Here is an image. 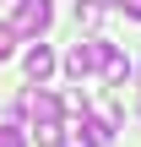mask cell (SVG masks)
<instances>
[{"mask_svg": "<svg viewBox=\"0 0 141 147\" xmlns=\"http://www.w3.org/2000/svg\"><path fill=\"white\" fill-rule=\"evenodd\" d=\"M82 147H109L114 142V115H82Z\"/></svg>", "mask_w": 141, "mask_h": 147, "instance_id": "cell-3", "label": "cell"}, {"mask_svg": "<svg viewBox=\"0 0 141 147\" xmlns=\"http://www.w3.org/2000/svg\"><path fill=\"white\" fill-rule=\"evenodd\" d=\"M49 22H54V0H16V16H11L16 38H43Z\"/></svg>", "mask_w": 141, "mask_h": 147, "instance_id": "cell-2", "label": "cell"}, {"mask_svg": "<svg viewBox=\"0 0 141 147\" xmlns=\"http://www.w3.org/2000/svg\"><path fill=\"white\" fill-rule=\"evenodd\" d=\"M109 55H114V44H109V38H76V44H71V55H65V71L82 82V76L103 71V65H109Z\"/></svg>", "mask_w": 141, "mask_h": 147, "instance_id": "cell-1", "label": "cell"}, {"mask_svg": "<svg viewBox=\"0 0 141 147\" xmlns=\"http://www.w3.org/2000/svg\"><path fill=\"white\" fill-rule=\"evenodd\" d=\"M0 147H27V131L22 125H0Z\"/></svg>", "mask_w": 141, "mask_h": 147, "instance_id": "cell-8", "label": "cell"}, {"mask_svg": "<svg viewBox=\"0 0 141 147\" xmlns=\"http://www.w3.org/2000/svg\"><path fill=\"white\" fill-rule=\"evenodd\" d=\"M114 5H120L125 16H136V22H141V0H114Z\"/></svg>", "mask_w": 141, "mask_h": 147, "instance_id": "cell-11", "label": "cell"}, {"mask_svg": "<svg viewBox=\"0 0 141 147\" xmlns=\"http://www.w3.org/2000/svg\"><path fill=\"white\" fill-rule=\"evenodd\" d=\"M11 49H16V27L0 22V60H11Z\"/></svg>", "mask_w": 141, "mask_h": 147, "instance_id": "cell-9", "label": "cell"}, {"mask_svg": "<svg viewBox=\"0 0 141 147\" xmlns=\"http://www.w3.org/2000/svg\"><path fill=\"white\" fill-rule=\"evenodd\" d=\"M98 16H103L98 0H76V22H82V27H98Z\"/></svg>", "mask_w": 141, "mask_h": 147, "instance_id": "cell-7", "label": "cell"}, {"mask_svg": "<svg viewBox=\"0 0 141 147\" xmlns=\"http://www.w3.org/2000/svg\"><path fill=\"white\" fill-rule=\"evenodd\" d=\"M103 76H109V82H114V87H120V82H125V76H130V60H125V55H120V49H114V55H109V65H103Z\"/></svg>", "mask_w": 141, "mask_h": 147, "instance_id": "cell-6", "label": "cell"}, {"mask_svg": "<svg viewBox=\"0 0 141 147\" xmlns=\"http://www.w3.org/2000/svg\"><path fill=\"white\" fill-rule=\"evenodd\" d=\"M22 65H27V76H33V82L43 87V82H49V71H54V49H49V44H33Z\"/></svg>", "mask_w": 141, "mask_h": 147, "instance_id": "cell-5", "label": "cell"}, {"mask_svg": "<svg viewBox=\"0 0 141 147\" xmlns=\"http://www.w3.org/2000/svg\"><path fill=\"white\" fill-rule=\"evenodd\" d=\"M22 109H27L38 125H60V98H54V93H43V87H38V93H27V98H22Z\"/></svg>", "mask_w": 141, "mask_h": 147, "instance_id": "cell-4", "label": "cell"}, {"mask_svg": "<svg viewBox=\"0 0 141 147\" xmlns=\"http://www.w3.org/2000/svg\"><path fill=\"white\" fill-rule=\"evenodd\" d=\"M33 136H38L43 147H60V142H65V136H60V125H33Z\"/></svg>", "mask_w": 141, "mask_h": 147, "instance_id": "cell-10", "label": "cell"}]
</instances>
